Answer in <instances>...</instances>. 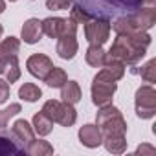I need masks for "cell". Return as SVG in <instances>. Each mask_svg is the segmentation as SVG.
<instances>
[{
    "label": "cell",
    "instance_id": "6da1fadb",
    "mask_svg": "<svg viewBox=\"0 0 156 156\" xmlns=\"http://www.w3.org/2000/svg\"><path fill=\"white\" fill-rule=\"evenodd\" d=\"M149 44H151V35L143 30L132 35H118L110 50L107 51V59L123 64H136L145 57Z\"/></svg>",
    "mask_w": 156,
    "mask_h": 156
},
{
    "label": "cell",
    "instance_id": "7a4b0ae2",
    "mask_svg": "<svg viewBox=\"0 0 156 156\" xmlns=\"http://www.w3.org/2000/svg\"><path fill=\"white\" fill-rule=\"evenodd\" d=\"M96 125L101 130V136H125L127 134V121L123 119L121 112L114 105L101 107L96 116Z\"/></svg>",
    "mask_w": 156,
    "mask_h": 156
},
{
    "label": "cell",
    "instance_id": "3957f363",
    "mask_svg": "<svg viewBox=\"0 0 156 156\" xmlns=\"http://www.w3.org/2000/svg\"><path fill=\"white\" fill-rule=\"evenodd\" d=\"M118 90V81H114L112 77L101 68L96 77H94V81H92V103L101 108V107H107V105H112V99H114V94Z\"/></svg>",
    "mask_w": 156,
    "mask_h": 156
},
{
    "label": "cell",
    "instance_id": "277c9868",
    "mask_svg": "<svg viewBox=\"0 0 156 156\" xmlns=\"http://www.w3.org/2000/svg\"><path fill=\"white\" fill-rule=\"evenodd\" d=\"M42 26V35H48L50 39H59L61 35H75L77 33V24L72 17L61 19V17H48L41 20Z\"/></svg>",
    "mask_w": 156,
    "mask_h": 156
},
{
    "label": "cell",
    "instance_id": "5b68a950",
    "mask_svg": "<svg viewBox=\"0 0 156 156\" xmlns=\"http://www.w3.org/2000/svg\"><path fill=\"white\" fill-rule=\"evenodd\" d=\"M136 116L141 119H151L156 116V90L151 85L136 90Z\"/></svg>",
    "mask_w": 156,
    "mask_h": 156
},
{
    "label": "cell",
    "instance_id": "8992f818",
    "mask_svg": "<svg viewBox=\"0 0 156 156\" xmlns=\"http://www.w3.org/2000/svg\"><path fill=\"white\" fill-rule=\"evenodd\" d=\"M110 30L112 26L107 19H90L85 22V37L92 46H103L108 41Z\"/></svg>",
    "mask_w": 156,
    "mask_h": 156
},
{
    "label": "cell",
    "instance_id": "52a82bcc",
    "mask_svg": "<svg viewBox=\"0 0 156 156\" xmlns=\"http://www.w3.org/2000/svg\"><path fill=\"white\" fill-rule=\"evenodd\" d=\"M26 68H28V72H30L33 77L44 81V77L48 75V72L53 68V61H51L48 55H44V53H33V55L26 61Z\"/></svg>",
    "mask_w": 156,
    "mask_h": 156
},
{
    "label": "cell",
    "instance_id": "ba28073f",
    "mask_svg": "<svg viewBox=\"0 0 156 156\" xmlns=\"http://www.w3.org/2000/svg\"><path fill=\"white\" fill-rule=\"evenodd\" d=\"M79 141L88 147V149H96L103 143V136H101V130L98 125H92V123H87L79 129Z\"/></svg>",
    "mask_w": 156,
    "mask_h": 156
},
{
    "label": "cell",
    "instance_id": "9c48e42d",
    "mask_svg": "<svg viewBox=\"0 0 156 156\" xmlns=\"http://www.w3.org/2000/svg\"><path fill=\"white\" fill-rule=\"evenodd\" d=\"M20 39L26 44H37L42 39V26L39 19H28L20 30Z\"/></svg>",
    "mask_w": 156,
    "mask_h": 156
},
{
    "label": "cell",
    "instance_id": "30bf717a",
    "mask_svg": "<svg viewBox=\"0 0 156 156\" xmlns=\"http://www.w3.org/2000/svg\"><path fill=\"white\" fill-rule=\"evenodd\" d=\"M77 50H79V44H77L75 35H61L57 39V55L64 61H70L75 57Z\"/></svg>",
    "mask_w": 156,
    "mask_h": 156
},
{
    "label": "cell",
    "instance_id": "8fae6325",
    "mask_svg": "<svg viewBox=\"0 0 156 156\" xmlns=\"http://www.w3.org/2000/svg\"><path fill=\"white\" fill-rule=\"evenodd\" d=\"M0 77L6 79L9 85L20 79V66L17 57H6L0 59Z\"/></svg>",
    "mask_w": 156,
    "mask_h": 156
},
{
    "label": "cell",
    "instance_id": "7c38bea8",
    "mask_svg": "<svg viewBox=\"0 0 156 156\" xmlns=\"http://www.w3.org/2000/svg\"><path fill=\"white\" fill-rule=\"evenodd\" d=\"M9 154H26V149L19 143V140L13 134L0 130V156H9Z\"/></svg>",
    "mask_w": 156,
    "mask_h": 156
},
{
    "label": "cell",
    "instance_id": "4fadbf2b",
    "mask_svg": "<svg viewBox=\"0 0 156 156\" xmlns=\"http://www.w3.org/2000/svg\"><path fill=\"white\" fill-rule=\"evenodd\" d=\"M11 134L19 140V143L26 149V145L31 141V140H35V130H33V127L26 121V119H17L15 123H13V127H11Z\"/></svg>",
    "mask_w": 156,
    "mask_h": 156
},
{
    "label": "cell",
    "instance_id": "5bb4252c",
    "mask_svg": "<svg viewBox=\"0 0 156 156\" xmlns=\"http://www.w3.org/2000/svg\"><path fill=\"white\" fill-rule=\"evenodd\" d=\"M132 19H134V22L138 24L140 30L147 31V30H151V28L156 24V9H154L152 6L141 8V9H138V11L132 15Z\"/></svg>",
    "mask_w": 156,
    "mask_h": 156
},
{
    "label": "cell",
    "instance_id": "9a60e30c",
    "mask_svg": "<svg viewBox=\"0 0 156 156\" xmlns=\"http://www.w3.org/2000/svg\"><path fill=\"white\" fill-rule=\"evenodd\" d=\"M61 98H62L64 103H70V105L79 103L81 98H83V92H81L79 83H77V81H66L61 87Z\"/></svg>",
    "mask_w": 156,
    "mask_h": 156
},
{
    "label": "cell",
    "instance_id": "2e32d148",
    "mask_svg": "<svg viewBox=\"0 0 156 156\" xmlns=\"http://www.w3.org/2000/svg\"><path fill=\"white\" fill-rule=\"evenodd\" d=\"M85 59L92 68H103L107 62V51L103 50V46H92L90 44L87 53H85Z\"/></svg>",
    "mask_w": 156,
    "mask_h": 156
},
{
    "label": "cell",
    "instance_id": "e0dca14e",
    "mask_svg": "<svg viewBox=\"0 0 156 156\" xmlns=\"http://www.w3.org/2000/svg\"><path fill=\"white\" fill-rule=\"evenodd\" d=\"M75 121H77V110L73 108V105L61 101V108H59V116H57L55 123H59L62 127H72Z\"/></svg>",
    "mask_w": 156,
    "mask_h": 156
},
{
    "label": "cell",
    "instance_id": "ac0fdd59",
    "mask_svg": "<svg viewBox=\"0 0 156 156\" xmlns=\"http://www.w3.org/2000/svg\"><path fill=\"white\" fill-rule=\"evenodd\" d=\"M26 154H30V156H50V154H53V147L46 140H31L26 145Z\"/></svg>",
    "mask_w": 156,
    "mask_h": 156
},
{
    "label": "cell",
    "instance_id": "d6986e66",
    "mask_svg": "<svg viewBox=\"0 0 156 156\" xmlns=\"http://www.w3.org/2000/svg\"><path fill=\"white\" fill-rule=\"evenodd\" d=\"M112 28H114V31L118 33V35H132V33H136V31H141L140 28H138V24L134 22V19H132V15L130 17H121V19H118L114 24H110Z\"/></svg>",
    "mask_w": 156,
    "mask_h": 156
},
{
    "label": "cell",
    "instance_id": "ffe728a7",
    "mask_svg": "<svg viewBox=\"0 0 156 156\" xmlns=\"http://www.w3.org/2000/svg\"><path fill=\"white\" fill-rule=\"evenodd\" d=\"M66 81H68V75H66V72H64L62 68L55 66V64H53V68L48 72V75L44 77V83H46L50 88H61V87H62Z\"/></svg>",
    "mask_w": 156,
    "mask_h": 156
},
{
    "label": "cell",
    "instance_id": "44dd1931",
    "mask_svg": "<svg viewBox=\"0 0 156 156\" xmlns=\"http://www.w3.org/2000/svg\"><path fill=\"white\" fill-rule=\"evenodd\" d=\"M33 125V130H35V134H39V136H48L51 130H53V121L50 119V118H46L42 112H37L35 116H33V121H31Z\"/></svg>",
    "mask_w": 156,
    "mask_h": 156
},
{
    "label": "cell",
    "instance_id": "7402d4cb",
    "mask_svg": "<svg viewBox=\"0 0 156 156\" xmlns=\"http://www.w3.org/2000/svg\"><path fill=\"white\" fill-rule=\"evenodd\" d=\"M101 145H105V149L108 152H112V154H123L127 151L125 136H107V138H103Z\"/></svg>",
    "mask_w": 156,
    "mask_h": 156
},
{
    "label": "cell",
    "instance_id": "603a6c76",
    "mask_svg": "<svg viewBox=\"0 0 156 156\" xmlns=\"http://www.w3.org/2000/svg\"><path fill=\"white\" fill-rule=\"evenodd\" d=\"M19 50H20V41L17 37H8L4 41H0V59L17 57Z\"/></svg>",
    "mask_w": 156,
    "mask_h": 156
},
{
    "label": "cell",
    "instance_id": "cb8c5ba5",
    "mask_svg": "<svg viewBox=\"0 0 156 156\" xmlns=\"http://www.w3.org/2000/svg\"><path fill=\"white\" fill-rule=\"evenodd\" d=\"M19 98L22 101H28V103H35L42 98V90L33 85V83H24L20 88H19Z\"/></svg>",
    "mask_w": 156,
    "mask_h": 156
},
{
    "label": "cell",
    "instance_id": "d4e9b609",
    "mask_svg": "<svg viewBox=\"0 0 156 156\" xmlns=\"http://www.w3.org/2000/svg\"><path fill=\"white\" fill-rule=\"evenodd\" d=\"M20 110H22V107H20L19 103H13V105H9L8 108L0 110V130H4V127L8 125V121H9L13 116H17Z\"/></svg>",
    "mask_w": 156,
    "mask_h": 156
},
{
    "label": "cell",
    "instance_id": "484cf974",
    "mask_svg": "<svg viewBox=\"0 0 156 156\" xmlns=\"http://www.w3.org/2000/svg\"><path fill=\"white\" fill-rule=\"evenodd\" d=\"M59 108H61V101L50 99V101H46V103L42 105V110H41V112L55 123V121H57V116H59Z\"/></svg>",
    "mask_w": 156,
    "mask_h": 156
},
{
    "label": "cell",
    "instance_id": "4316f807",
    "mask_svg": "<svg viewBox=\"0 0 156 156\" xmlns=\"http://www.w3.org/2000/svg\"><path fill=\"white\" fill-rule=\"evenodd\" d=\"M140 73L145 83H154L156 81V59H151L147 64H143Z\"/></svg>",
    "mask_w": 156,
    "mask_h": 156
},
{
    "label": "cell",
    "instance_id": "83f0119b",
    "mask_svg": "<svg viewBox=\"0 0 156 156\" xmlns=\"http://www.w3.org/2000/svg\"><path fill=\"white\" fill-rule=\"evenodd\" d=\"M77 24H85V22H88L90 20V15H88V11L85 9V8H81V6H73V9H72V15H70Z\"/></svg>",
    "mask_w": 156,
    "mask_h": 156
},
{
    "label": "cell",
    "instance_id": "f1b7e54d",
    "mask_svg": "<svg viewBox=\"0 0 156 156\" xmlns=\"http://www.w3.org/2000/svg\"><path fill=\"white\" fill-rule=\"evenodd\" d=\"M72 6V0H46V8L51 11H62Z\"/></svg>",
    "mask_w": 156,
    "mask_h": 156
},
{
    "label": "cell",
    "instance_id": "f546056e",
    "mask_svg": "<svg viewBox=\"0 0 156 156\" xmlns=\"http://www.w3.org/2000/svg\"><path fill=\"white\" fill-rule=\"evenodd\" d=\"M107 2L116 6V8H129V9L143 6V0H107Z\"/></svg>",
    "mask_w": 156,
    "mask_h": 156
},
{
    "label": "cell",
    "instance_id": "4dcf8cb0",
    "mask_svg": "<svg viewBox=\"0 0 156 156\" xmlns=\"http://www.w3.org/2000/svg\"><path fill=\"white\" fill-rule=\"evenodd\" d=\"M9 87H11V85H9L6 79H2V77H0V105L8 101V98H9Z\"/></svg>",
    "mask_w": 156,
    "mask_h": 156
},
{
    "label": "cell",
    "instance_id": "1f68e13d",
    "mask_svg": "<svg viewBox=\"0 0 156 156\" xmlns=\"http://www.w3.org/2000/svg\"><path fill=\"white\" fill-rule=\"evenodd\" d=\"M136 154H154V147H151V145H140L136 149Z\"/></svg>",
    "mask_w": 156,
    "mask_h": 156
},
{
    "label": "cell",
    "instance_id": "d6a6232c",
    "mask_svg": "<svg viewBox=\"0 0 156 156\" xmlns=\"http://www.w3.org/2000/svg\"><path fill=\"white\" fill-rule=\"evenodd\" d=\"M6 11V2L4 0H0V13H4Z\"/></svg>",
    "mask_w": 156,
    "mask_h": 156
},
{
    "label": "cell",
    "instance_id": "836d02e7",
    "mask_svg": "<svg viewBox=\"0 0 156 156\" xmlns=\"http://www.w3.org/2000/svg\"><path fill=\"white\" fill-rule=\"evenodd\" d=\"M2 33H4V28H2V24H0V39H2Z\"/></svg>",
    "mask_w": 156,
    "mask_h": 156
},
{
    "label": "cell",
    "instance_id": "e575fe53",
    "mask_svg": "<svg viewBox=\"0 0 156 156\" xmlns=\"http://www.w3.org/2000/svg\"><path fill=\"white\" fill-rule=\"evenodd\" d=\"M9 2H17V0H9Z\"/></svg>",
    "mask_w": 156,
    "mask_h": 156
}]
</instances>
